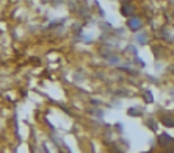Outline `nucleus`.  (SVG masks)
Returning a JSON list of instances; mask_svg holds the SVG:
<instances>
[{
    "label": "nucleus",
    "instance_id": "obj_1",
    "mask_svg": "<svg viewBox=\"0 0 174 153\" xmlns=\"http://www.w3.org/2000/svg\"><path fill=\"white\" fill-rule=\"evenodd\" d=\"M129 27L135 31V30H140V27H141V20L140 19H130L129 20Z\"/></svg>",
    "mask_w": 174,
    "mask_h": 153
},
{
    "label": "nucleus",
    "instance_id": "obj_2",
    "mask_svg": "<svg viewBox=\"0 0 174 153\" xmlns=\"http://www.w3.org/2000/svg\"><path fill=\"white\" fill-rule=\"evenodd\" d=\"M121 11H122V14H124V16H132V14H133V6H132L130 3H126V5L122 6V9H121Z\"/></svg>",
    "mask_w": 174,
    "mask_h": 153
},
{
    "label": "nucleus",
    "instance_id": "obj_3",
    "mask_svg": "<svg viewBox=\"0 0 174 153\" xmlns=\"http://www.w3.org/2000/svg\"><path fill=\"white\" fill-rule=\"evenodd\" d=\"M138 39H140V42H141V44H144V42H146V41H144V39H146V36H144V34L138 36Z\"/></svg>",
    "mask_w": 174,
    "mask_h": 153
}]
</instances>
